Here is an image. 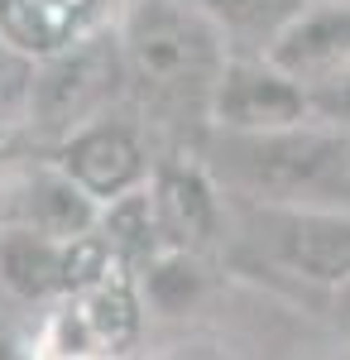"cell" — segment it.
I'll use <instances>...</instances> for the list:
<instances>
[{
  "mask_svg": "<svg viewBox=\"0 0 350 360\" xmlns=\"http://www.w3.org/2000/svg\"><path fill=\"white\" fill-rule=\"evenodd\" d=\"M202 168L231 202L293 207V212H350V135L322 120L278 135H207Z\"/></svg>",
  "mask_w": 350,
  "mask_h": 360,
  "instance_id": "cell-2",
  "label": "cell"
},
{
  "mask_svg": "<svg viewBox=\"0 0 350 360\" xmlns=\"http://www.w3.org/2000/svg\"><path fill=\"white\" fill-rule=\"evenodd\" d=\"M231 207L245 245L264 264L322 283L331 293L350 278V212H293V207H254V202H231Z\"/></svg>",
  "mask_w": 350,
  "mask_h": 360,
  "instance_id": "cell-5",
  "label": "cell"
},
{
  "mask_svg": "<svg viewBox=\"0 0 350 360\" xmlns=\"http://www.w3.org/2000/svg\"><path fill=\"white\" fill-rule=\"evenodd\" d=\"M96 236H101V245H106L120 264H130V269L149 264V259L163 250L159 217H154V197H149V188H139V193H130V197H120V202H110V207H101Z\"/></svg>",
  "mask_w": 350,
  "mask_h": 360,
  "instance_id": "cell-15",
  "label": "cell"
},
{
  "mask_svg": "<svg viewBox=\"0 0 350 360\" xmlns=\"http://www.w3.org/2000/svg\"><path fill=\"white\" fill-rule=\"evenodd\" d=\"M149 197H154L163 250L207 255V250L221 240V226L231 217V202L216 188V178L202 168L197 154L159 159L154 178H149Z\"/></svg>",
  "mask_w": 350,
  "mask_h": 360,
  "instance_id": "cell-9",
  "label": "cell"
},
{
  "mask_svg": "<svg viewBox=\"0 0 350 360\" xmlns=\"http://www.w3.org/2000/svg\"><path fill=\"white\" fill-rule=\"evenodd\" d=\"M273 68H283L288 77L307 86L331 82L336 72L350 68V0H312L293 25L278 34L269 53Z\"/></svg>",
  "mask_w": 350,
  "mask_h": 360,
  "instance_id": "cell-11",
  "label": "cell"
},
{
  "mask_svg": "<svg viewBox=\"0 0 350 360\" xmlns=\"http://www.w3.org/2000/svg\"><path fill=\"white\" fill-rule=\"evenodd\" d=\"M312 120V91L283 68H273L264 53H235L226 63L207 115L216 135H278Z\"/></svg>",
  "mask_w": 350,
  "mask_h": 360,
  "instance_id": "cell-6",
  "label": "cell"
},
{
  "mask_svg": "<svg viewBox=\"0 0 350 360\" xmlns=\"http://www.w3.org/2000/svg\"><path fill=\"white\" fill-rule=\"evenodd\" d=\"M0 197H5L0 202V231H34L48 240H86V236H96V221H101V207L53 159L15 173Z\"/></svg>",
  "mask_w": 350,
  "mask_h": 360,
  "instance_id": "cell-10",
  "label": "cell"
},
{
  "mask_svg": "<svg viewBox=\"0 0 350 360\" xmlns=\"http://www.w3.org/2000/svg\"><path fill=\"white\" fill-rule=\"evenodd\" d=\"M312 111H317L322 125L350 135V68H346V72H336L331 82L312 86Z\"/></svg>",
  "mask_w": 350,
  "mask_h": 360,
  "instance_id": "cell-16",
  "label": "cell"
},
{
  "mask_svg": "<svg viewBox=\"0 0 350 360\" xmlns=\"http://www.w3.org/2000/svg\"><path fill=\"white\" fill-rule=\"evenodd\" d=\"M144 303L135 288V269L120 259L86 288L58 298L44 332L34 341L39 360H125L139 341Z\"/></svg>",
  "mask_w": 350,
  "mask_h": 360,
  "instance_id": "cell-4",
  "label": "cell"
},
{
  "mask_svg": "<svg viewBox=\"0 0 350 360\" xmlns=\"http://www.w3.org/2000/svg\"><path fill=\"white\" fill-rule=\"evenodd\" d=\"M96 25L77 0H0V49L25 63L63 53L72 39Z\"/></svg>",
  "mask_w": 350,
  "mask_h": 360,
  "instance_id": "cell-12",
  "label": "cell"
},
{
  "mask_svg": "<svg viewBox=\"0 0 350 360\" xmlns=\"http://www.w3.org/2000/svg\"><path fill=\"white\" fill-rule=\"evenodd\" d=\"M125 96H130V72H125V49H120L115 20H110V25H91L63 53L34 63L25 120L34 135L53 139L58 149L82 125L115 115Z\"/></svg>",
  "mask_w": 350,
  "mask_h": 360,
  "instance_id": "cell-3",
  "label": "cell"
},
{
  "mask_svg": "<svg viewBox=\"0 0 350 360\" xmlns=\"http://www.w3.org/2000/svg\"><path fill=\"white\" fill-rule=\"evenodd\" d=\"M331 307H336V317H341V322L350 327V278L341 283V288H336V293H331Z\"/></svg>",
  "mask_w": 350,
  "mask_h": 360,
  "instance_id": "cell-17",
  "label": "cell"
},
{
  "mask_svg": "<svg viewBox=\"0 0 350 360\" xmlns=\"http://www.w3.org/2000/svg\"><path fill=\"white\" fill-rule=\"evenodd\" d=\"M53 164L77 183L96 207H110L120 197L149 188L159 159L149 154V139L130 115H101L91 125H82L77 135H67L53 149Z\"/></svg>",
  "mask_w": 350,
  "mask_h": 360,
  "instance_id": "cell-7",
  "label": "cell"
},
{
  "mask_svg": "<svg viewBox=\"0 0 350 360\" xmlns=\"http://www.w3.org/2000/svg\"><path fill=\"white\" fill-rule=\"evenodd\" d=\"M0 360H39L34 351H25V346H15L10 336H0Z\"/></svg>",
  "mask_w": 350,
  "mask_h": 360,
  "instance_id": "cell-18",
  "label": "cell"
},
{
  "mask_svg": "<svg viewBox=\"0 0 350 360\" xmlns=\"http://www.w3.org/2000/svg\"><path fill=\"white\" fill-rule=\"evenodd\" d=\"M139 303L159 317H188L207 298V259L183 255V250H159L149 264L135 269Z\"/></svg>",
  "mask_w": 350,
  "mask_h": 360,
  "instance_id": "cell-14",
  "label": "cell"
},
{
  "mask_svg": "<svg viewBox=\"0 0 350 360\" xmlns=\"http://www.w3.org/2000/svg\"><path fill=\"white\" fill-rule=\"evenodd\" d=\"M115 264V255L101 245V236L86 240H48L34 231H0V288L20 303H48L67 298L72 288H86ZM130 269V264H125Z\"/></svg>",
  "mask_w": 350,
  "mask_h": 360,
  "instance_id": "cell-8",
  "label": "cell"
},
{
  "mask_svg": "<svg viewBox=\"0 0 350 360\" xmlns=\"http://www.w3.org/2000/svg\"><path fill=\"white\" fill-rule=\"evenodd\" d=\"M130 96L159 120L212 115L216 82L235 58L231 39L188 0H125L115 15Z\"/></svg>",
  "mask_w": 350,
  "mask_h": 360,
  "instance_id": "cell-1",
  "label": "cell"
},
{
  "mask_svg": "<svg viewBox=\"0 0 350 360\" xmlns=\"http://www.w3.org/2000/svg\"><path fill=\"white\" fill-rule=\"evenodd\" d=\"M212 20L235 53H269L278 34L293 25L312 0H188Z\"/></svg>",
  "mask_w": 350,
  "mask_h": 360,
  "instance_id": "cell-13",
  "label": "cell"
}]
</instances>
